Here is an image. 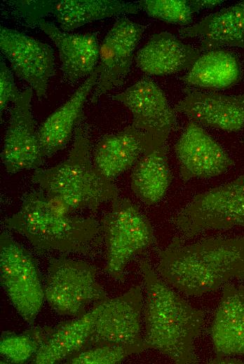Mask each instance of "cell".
I'll return each mask as SVG.
<instances>
[{
  "mask_svg": "<svg viewBox=\"0 0 244 364\" xmlns=\"http://www.w3.org/2000/svg\"><path fill=\"white\" fill-rule=\"evenodd\" d=\"M175 151L184 181L221 175L234 164L224 149L193 121L187 125Z\"/></svg>",
  "mask_w": 244,
  "mask_h": 364,
  "instance_id": "obj_14",
  "label": "cell"
},
{
  "mask_svg": "<svg viewBox=\"0 0 244 364\" xmlns=\"http://www.w3.org/2000/svg\"><path fill=\"white\" fill-rule=\"evenodd\" d=\"M183 38L198 37L200 51L222 47L244 48V1L215 12L192 26L179 29Z\"/></svg>",
  "mask_w": 244,
  "mask_h": 364,
  "instance_id": "obj_20",
  "label": "cell"
},
{
  "mask_svg": "<svg viewBox=\"0 0 244 364\" xmlns=\"http://www.w3.org/2000/svg\"><path fill=\"white\" fill-rule=\"evenodd\" d=\"M193 122L229 132L244 127V94L189 92L175 107Z\"/></svg>",
  "mask_w": 244,
  "mask_h": 364,
  "instance_id": "obj_16",
  "label": "cell"
},
{
  "mask_svg": "<svg viewBox=\"0 0 244 364\" xmlns=\"http://www.w3.org/2000/svg\"><path fill=\"white\" fill-rule=\"evenodd\" d=\"M215 357L212 363L224 358H244V286L226 284L209 327Z\"/></svg>",
  "mask_w": 244,
  "mask_h": 364,
  "instance_id": "obj_15",
  "label": "cell"
},
{
  "mask_svg": "<svg viewBox=\"0 0 244 364\" xmlns=\"http://www.w3.org/2000/svg\"><path fill=\"white\" fill-rule=\"evenodd\" d=\"M100 225L107 248L104 270L123 282L129 261L152 243V226L135 204L118 197L112 201L111 208Z\"/></svg>",
  "mask_w": 244,
  "mask_h": 364,
  "instance_id": "obj_5",
  "label": "cell"
},
{
  "mask_svg": "<svg viewBox=\"0 0 244 364\" xmlns=\"http://www.w3.org/2000/svg\"><path fill=\"white\" fill-rule=\"evenodd\" d=\"M240 77L241 68L236 55L217 49L201 55L181 79L189 85L222 90L234 85Z\"/></svg>",
  "mask_w": 244,
  "mask_h": 364,
  "instance_id": "obj_24",
  "label": "cell"
},
{
  "mask_svg": "<svg viewBox=\"0 0 244 364\" xmlns=\"http://www.w3.org/2000/svg\"><path fill=\"white\" fill-rule=\"evenodd\" d=\"M149 349L146 344L119 345L103 344L91 346L78 352L67 359L72 364H114L128 356Z\"/></svg>",
  "mask_w": 244,
  "mask_h": 364,
  "instance_id": "obj_26",
  "label": "cell"
},
{
  "mask_svg": "<svg viewBox=\"0 0 244 364\" xmlns=\"http://www.w3.org/2000/svg\"><path fill=\"white\" fill-rule=\"evenodd\" d=\"M37 25L57 47L65 80L74 83L94 71L100 52L97 33L69 34L43 19Z\"/></svg>",
  "mask_w": 244,
  "mask_h": 364,
  "instance_id": "obj_17",
  "label": "cell"
},
{
  "mask_svg": "<svg viewBox=\"0 0 244 364\" xmlns=\"http://www.w3.org/2000/svg\"><path fill=\"white\" fill-rule=\"evenodd\" d=\"M39 346L27 331L20 335L3 334L0 341V353L9 361L21 363L34 356Z\"/></svg>",
  "mask_w": 244,
  "mask_h": 364,
  "instance_id": "obj_28",
  "label": "cell"
},
{
  "mask_svg": "<svg viewBox=\"0 0 244 364\" xmlns=\"http://www.w3.org/2000/svg\"><path fill=\"white\" fill-rule=\"evenodd\" d=\"M1 283L20 316L33 324L45 300L43 284L32 254L8 234L0 235Z\"/></svg>",
  "mask_w": 244,
  "mask_h": 364,
  "instance_id": "obj_8",
  "label": "cell"
},
{
  "mask_svg": "<svg viewBox=\"0 0 244 364\" xmlns=\"http://www.w3.org/2000/svg\"><path fill=\"white\" fill-rule=\"evenodd\" d=\"M171 181L165 145L143 155L136 162L131 174L133 191L147 205L161 201Z\"/></svg>",
  "mask_w": 244,
  "mask_h": 364,
  "instance_id": "obj_25",
  "label": "cell"
},
{
  "mask_svg": "<svg viewBox=\"0 0 244 364\" xmlns=\"http://www.w3.org/2000/svg\"><path fill=\"white\" fill-rule=\"evenodd\" d=\"M140 269L146 290L144 342L176 363H198L194 344L204 324L203 311L170 287L147 260L140 262Z\"/></svg>",
  "mask_w": 244,
  "mask_h": 364,
  "instance_id": "obj_2",
  "label": "cell"
},
{
  "mask_svg": "<svg viewBox=\"0 0 244 364\" xmlns=\"http://www.w3.org/2000/svg\"><path fill=\"white\" fill-rule=\"evenodd\" d=\"M10 3L20 13L27 24L36 25L49 14V0L11 1Z\"/></svg>",
  "mask_w": 244,
  "mask_h": 364,
  "instance_id": "obj_29",
  "label": "cell"
},
{
  "mask_svg": "<svg viewBox=\"0 0 244 364\" xmlns=\"http://www.w3.org/2000/svg\"><path fill=\"white\" fill-rule=\"evenodd\" d=\"M137 3L116 0H50L49 13L67 31L87 23L120 14H135Z\"/></svg>",
  "mask_w": 244,
  "mask_h": 364,
  "instance_id": "obj_23",
  "label": "cell"
},
{
  "mask_svg": "<svg viewBox=\"0 0 244 364\" xmlns=\"http://www.w3.org/2000/svg\"><path fill=\"white\" fill-rule=\"evenodd\" d=\"M201 55L200 50L168 31L156 34L135 55L137 66L152 76H165L189 70Z\"/></svg>",
  "mask_w": 244,
  "mask_h": 364,
  "instance_id": "obj_19",
  "label": "cell"
},
{
  "mask_svg": "<svg viewBox=\"0 0 244 364\" xmlns=\"http://www.w3.org/2000/svg\"><path fill=\"white\" fill-rule=\"evenodd\" d=\"M137 4L147 15L161 21L182 26L192 22L194 13L189 1L142 0Z\"/></svg>",
  "mask_w": 244,
  "mask_h": 364,
  "instance_id": "obj_27",
  "label": "cell"
},
{
  "mask_svg": "<svg viewBox=\"0 0 244 364\" xmlns=\"http://www.w3.org/2000/svg\"><path fill=\"white\" fill-rule=\"evenodd\" d=\"M157 271L187 295L214 291L233 279H244V237L209 238L189 244L174 237L160 253Z\"/></svg>",
  "mask_w": 244,
  "mask_h": 364,
  "instance_id": "obj_1",
  "label": "cell"
},
{
  "mask_svg": "<svg viewBox=\"0 0 244 364\" xmlns=\"http://www.w3.org/2000/svg\"><path fill=\"white\" fill-rule=\"evenodd\" d=\"M90 143L80 128L66 160L48 169H37L32 181L49 197L65 204L69 211L89 209L118 197L112 181L92 165Z\"/></svg>",
  "mask_w": 244,
  "mask_h": 364,
  "instance_id": "obj_4",
  "label": "cell"
},
{
  "mask_svg": "<svg viewBox=\"0 0 244 364\" xmlns=\"http://www.w3.org/2000/svg\"><path fill=\"white\" fill-rule=\"evenodd\" d=\"M243 143L244 144V139H243Z\"/></svg>",
  "mask_w": 244,
  "mask_h": 364,
  "instance_id": "obj_32",
  "label": "cell"
},
{
  "mask_svg": "<svg viewBox=\"0 0 244 364\" xmlns=\"http://www.w3.org/2000/svg\"><path fill=\"white\" fill-rule=\"evenodd\" d=\"M69 212L42 190L32 191L25 195L19 211L4 223L38 251L86 253L98 243L101 225L94 218L70 216Z\"/></svg>",
  "mask_w": 244,
  "mask_h": 364,
  "instance_id": "obj_3",
  "label": "cell"
},
{
  "mask_svg": "<svg viewBox=\"0 0 244 364\" xmlns=\"http://www.w3.org/2000/svg\"><path fill=\"white\" fill-rule=\"evenodd\" d=\"M0 48L15 74L29 83L39 98L44 97L55 71L51 47L22 32L1 27Z\"/></svg>",
  "mask_w": 244,
  "mask_h": 364,
  "instance_id": "obj_12",
  "label": "cell"
},
{
  "mask_svg": "<svg viewBox=\"0 0 244 364\" xmlns=\"http://www.w3.org/2000/svg\"><path fill=\"white\" fill-rule=\"evenodd\" d=\"M182 236L244 227V176L197 195L172 218Z\"/></svg>",
  "mask_w": 244,
  "mask_h": 364,
  "instance_id": "obj_6",
  "label": "cell"
},
{
  "mask_svg": "<svg viewBox=\"0 0 244 364\" xmlns=\"http://www.w3.org/2000/svg\"><path fill=\"white\" fill-rule=\"evenodd\" d=\"M189 1L194 13L203 9L212 8L223 3V1L219 0H194Z\"/></svg>",
  "mask_w": 244,
  "mask_h": 364,
  "instance_id": "obj_31",
  "label": "cell"
},
{
  "mask_svg": "<svg viewBox=\"0 0 244 364\" xmlns=\"http://www.w3.org/2000/svg\"><path fill=\"white\" fill-rule=\"evenodd\" d=\"M145 27L122 18L116 21L100 46V73L91 98L99 97L123 84L130 71L135 50Z\"/></svg>",
  "mask_w": 244,
  "mask_h": 364,
  "instance_id": "obj_11",
  "label": "cell"
},
{
  "mask_svg": "<svg viewBox=\"0 0 244 364\" xmlns=\"http://www.w3.org/2000/svg\"><path fill=\"white\" fill-rule=\"evenodd\" d=\"M43 288L45 300L60 315L80 316L88 305L107 298L94 267L64 257L50 260Z\"/></svg>",
  "mask_w": 244,
  "mask_h": 364,
  "instance_id": "obj_7",
  "label": "cell"
},
{
  "mask_svg": "<svg viewBox=\"0 0 244 364\" xmlns=\"http://www.w3.org/2000/svg\"><path fill=\"white\" fill-rule=\"evenodd\" d=\"M142 299L140 288L134 286L119 296L102 300L85 349L103 344H146L141 332Z\"/></svg>",
  "mask_w": 244,
  "mask_h": 364,
  "instance_id": "obj_10",
  "label": "cell"
},
{
  "mask_svg": "<svg viewBox=\"0 0 244 364\" xmlns=\"http://www.w3.org/2000/svg\"><path fill=\"white\" fill-rule=\"evenodd\" d=\"M147 154L142 136L132 125L102 138L95 148L94 166L108 179L130 168Z\"/></svg>",
  "mask_w": 244,
  "mask_h": 364,
  "instance_id": "obj_22",
  "label": "cell"
},
{
  "mask_svg": "<svg viewBox=\"0 0 244 364\" xmlns=\"http://www.w3.org/2000/svg\"><path fill=\"white\" fill-rule=\"evenodd\" d=\"M32 94V89L20 92L11 110L1 156L6 171L11 174L36 170L43 164V155L31 110Z\"/></svg>",
  "mask_w": 244,
  "mask_h": 364,
  "instance_id": "obj_13",
  "label": "cell"
},
{
  "mask_svg": "<svg viewBox=\"0 0 244 364\" xmlns=\"http://www.w3.org/2000/svg\"><path fill=\"white\" fill-rule=\"evenodd\" d=\"M111 97L131 112V125L142 136L147 154L165 145L176 116L158 85L144 77Z\"/></svg>",
  "mask_w": 244,
  "mask_h": 364,
  "instance_id": "obj_9",
  "label": "cell"
},
{
  "mask_svg": "<svg viewBox=\"0 0 244 364\" xmlns=\"http://www.w3.org/2000/svg\"><path fill=\"white\" fill-rule=\"evenodd\" d=\"M102 300L91 310L54 328H46V335L34 356L36 364H53L84 349L91 336Z\"/></svg>",
  "mask_w": 244,
  "mask_h": 364,
  "instance_id": "obj_18",
  "label": "cell"
},
{
  "mask_svg": "<svg viewBox=\"0 0 244 364\" xmlns=\"http://www.w3.org/2000/svg\"><path fill=\"white\" fill-rule=\"evenodd\" d=\"M11 71L4 60L0 63V111L2 113L10 102H13L20 95Z\"/></svg>",
  "mask_w": 244,
  "mask_h": 364,
  "instance_id": "obj_30",
  "label": "cell"
},
{
  "mask_svg": "<svg viewBox=\"0 0 244 364\" xmlns=\"http://www.w3.org/2000/svg\"><path fill=\"white\" fill-rule=\"evenodd\" d=\"M99 73L97 66L68 101L51 114L40 127L37 132L43 157H51L64 148L69 141L86 98L97 83Z\"/></svg>",
  "mask_w": 244,
  "mask_h": 364,
  "instance_id": "obj_21",
  "label": "cell"
}]
</instances>
